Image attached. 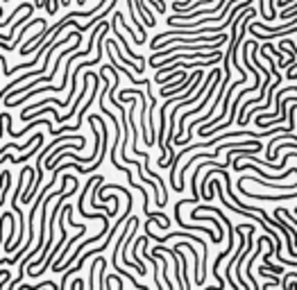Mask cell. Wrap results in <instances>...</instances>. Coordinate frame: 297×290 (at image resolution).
I'll list each match as a JSON object with an SVG mask.
<instances>
[{
	"label": "cell",
	"instance_id": "cell-2",
	"mask_svg": "<svg viewBox=\"0 0 297 290\" xmlns=\"http://www.w3.org/2000/svg\"><path fill=\"white\" fill-rule=\"evenodd\" d=\"M107 43H109V46H111V50H114L116 55H118L120 59H123V64H127V66H129V68H132L134 72H143V70H145V66H141V64H134L132 59H127V57H123V50H120V46L114 41V39H107Z\"/></svg>",
	"mask_w": 297,
	"mask_h": 290
},
{
	"label": "cell",
	"instance_id": "cell-6",
	"mask_svg": "<svg viewBox=\"0 0 297 290\" xmlns=\"http://www.w3.org/2000/svg\"><path fill=\"white\" fill-rule=\"evenodd\" d=\"M5 220H7V215L3 213V218H0V243H3V227H5Z\"/></svg>",
	"mask_w": 297,
	"mask_h": 290
},
{
	"label": "cell",
	"instance_id": "cell-5",
	"mask_svg": "<svg viewBox=\"0 0 297 290\" xmlns=\"http://www.w3.org/2000/svg\"><path fill=\"white\" fill-rule=\"evenodd\" d=\"M0 64H3V72H5V75H9V68H7V59H5V55H0Z\"/></svg>",
	"mask_w": 297,
	"mask_h": 290
},
{
	"label": "cell",
	"instance_id": "cell-4",
	"mask_svg": "<svg viewBox=\"0 0 297 290\" xmlns=\"http://www.w3.org/2000/svg\"><path fill=\"white\" fill-rule=\"evenodd\" d=\"M150 5H152V7L157 9L159 14H163V12H166V3H163V0H150Z\"/></svg>",
	"mask_w": 297,
	"mask_h": 290
},
{
	"label": "cell",
	"instance_id": "cell-3",
	"mask_svg": "<svg viewBox=\"0 0 297 290\" xmlns=\"http://www.w3.org/2000/svg\"><path fill=\"white\" fill-rule=\"evenodd\" d=\"M279 16L284 18V21H286V18H288V21H290V18H295V16H297V3H295V5H290L288 9H284V12H281Z\"/></svg>",
	"mask_w": 297,
	"mask_h": 290
},
{
	"label": "cell",
	"instance_id": "cell-1",
	"mask_svg": "<svg viewBox=\"0 0 297 290\" xmlns=\"http://www.w3.org/2000/svg\"><path fill=\"white\" fill-rule=\"evenodd\" d=\"M134 9H136V14H141V21L145 23L148 27H152L154 23V16H152V12L148 9V5H145V0H134Z\"/></svg>",
	"mask_w": 297,
	"mask_h": 290
}]
</instances>
